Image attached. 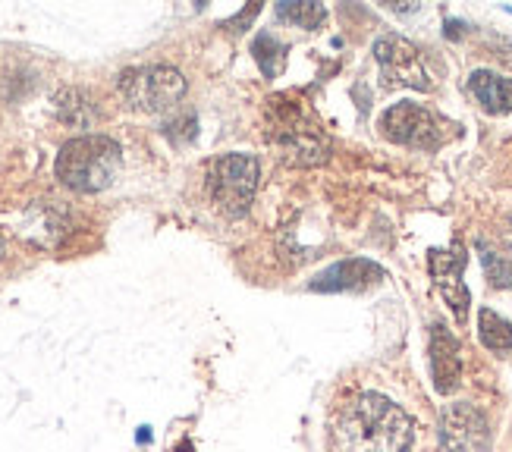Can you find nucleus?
I'll return each mask as SVG.
<instances>
[{"mask_svg":"<svg viewBox=\"0 0 512 452\" xmlns=\"http://www.w3.org/2000/svg\"><path fill=\"white\" fill-rule=\"evenodd\" d=\"M415 440L412 418L381 393L355 396L340 421L346 452H409Z\"/></svg>","mask_w":512,"mask_h":452,"instance_id":"obj_1","label":"nucleus"},{"mask_svg":"<svg viewBox=\"0 0 512 452\" xmlns=\"http://www.w3.org/2000/svg\"><path fill=\"white\" fill-rule=\"evenodd\" d=\"M120 145L107 135H79L57 154V179L76 192H101L120 173Z\"/></svg>","mask_w":512,"mask_h":452,"instance_id":"obj_2","label":"nucleus"},{"mask_svg":"<svg viewBox=\"0 0 512 452\" xmlns=\"http://www.w3.org/2000/svg\"><path fill=\"white\" fill-rule=\"evenodd\" d=\"M277 107L274 113V145L280 151V157L286 164H296V167H315L321 161H327V132L324 126L311 117V113L299 104V101H274Z\"/></svg>","mask_w":512,"mask_h":452,"instance_id":"obj_3","label":"nucleus"},{"mask_svg":"<svg viewBox=\"0 0 512 452\" xmlns=\"http://www.w3.org/2000/svg\"><path fill=\"white\" fill-rule=\"evenodd\" d=\"M120 95L132 110L164 113L176 107L186 95V79L173 66H139L120 76Z\"/></svg>","mask_w":512,"mask_h":452,"instance_id":"obj_4","label":"nucleus"},{"mask_svg":"<svg viewBox=\"0 0 512 452\" xmlns=\"http://www.w3.org/2000/svg\"><path fill=\"white\" fill-rule=\"evenodd\" d=\"M258 161L252 154H224L208 173L214 205L227 217H242L258 192Z\"/></svg>","mask_w":512,"mask_h":452,"instance_id":"obj_5","label":"nucleus"},{"mask_svg":"<svg viewBox=\"0 0 512 452\" xmlns=\"http://www.w3.org/2000/svg\"><path fill=\"white\" fill-rule=\"evenodd\" d=\"M450 123L440 120L434 110L412 104V101H399L390 110H384L381 117V132L390 142L406 145V148H421V151H437L450 135Z\"/></svg>","mask_w":512,"mask_h":452,"instance_id":"obj_6","label":"nucleus"},{"mask_svg":"<svg viewBox=\"0 0 512 452\" xmlns=\"http://www.w3.org/2000/svg\"><path fill=\"white\" fill-rule=\"evenodd\" d=\"M374 60L381 66V76L387 88H415V92H428L431 73L425 66V57L412 41L399 35H384L374 41Z\"/></svg>","mask_w":512,"mask_h":452,"instance_id":"obj_7","label":"nucleus"},{"mask_svg":"<svg viewBox=\"0 0 512 452\" xmlns=\"http://www.w3.org/2000/svg\"><path fill=\"white\" fill-rule=\"evenodd\" d=\"M440 449L443 452H491V424L472 402H453L440 415Z\"/></svg>","mask_w":512,"mask_h":452,"instance_id":"obj_8","label":"nucleus"},{"mask_svg":"<svg viewBox=\"0 0 512 452\" xmlns=\"http://www.w3.org/2000/svg\"><path fill=\"white\" fill-rule=\"evenodd\" d=\"M465 261L469 255L462 252V245L456 242L453 248H434L428 255V270L437 283V289L443 292V299L453 308L456 321L465 324L469 321V305H472V296H469V286H465L462 274H465Z\"/></svg>","mask_w":512,"mask_h":452,"instance_id":"obj_9","label":"nucleus"},{"mask_svg":"<svg viewBox=\"0 0 512 452\" xmlns=\"http://www.w3.org/2000/svg\"><path fill=\"white\" fill-rule=\"evenodd\" d=\"M384 280V267L368 258H346L311 280L315 292H359Z\"/></svg>","mask_w":512,"mask_h":452,"instance_id":"obj_10","label":"nucleus"},{"mask_svg":"<svg viewBox=\"0 0 512 452\" xmlns=\"http://www.w3.org/2000/svg\"><path fill=\"white\" fill-rule=\"evenodd\" d=\"M428 352H431L434 390L440 396H450L462 383V352H459L456 336L443 324H434L431 327V346H428Z\"/></svg>","mask_w":512,"mask_h":452,"instance_id":"obj_11","label":"nucleus"},{"mask_svg":"<svg viewBox=\"0 0 512 452\" xmlns=\"http://www.w3.org/2000/svg\"><path fill=\"white\" fill-rule=\"evenodd\" d=\"M469 92L487 113H512V79H503L491 70H475L469 76Z\"/></svg>","mask_w":512,"mask_h":452,"instance_id":"obj_12","label":"nucleus"},{"mask_svg":"<svg viewBox=\"0 0 512 452\" xmlns=\"http://www.w3.org/2000/svg\"><path fill=\"white\" fill-rule=\"evenodd\" d=\"M478 336H481L484 349H491L497 355L512 352V324L491 308L478 311Z\"/></svg>","mask_w":512,"mask_h":452,"instance_id":"obj_13","label":"nucleus"},{"mask_svg":"<svg viewBox=\"0 0 512 452\" xmlns=\"http://www.w3.org/2000/svg\"><path fill=\"white\" fill-rule=\"evenodd\" d=\"M252 54L261 66L264 76H280L286 66V48L274 38V35H258L252 44Z\"/></svg>","mask_w":512,"mask_h":452,"instance_id":"obj_14","label":"nucleus"},{"mask_svg":"<svg viewBox=\"0 0 512 452\" xmlns=\"http://www.w3.org/2000/svg\"><path fill=\"white\" fill-rule=\"evenodd\" d=\"M478 252H481V264H484V274H487V280H491V286L506 289L512 283V261L487 242H478Z\"/></svg>","mask_w":512,"mask_h":452,"instance_id":"obj_15","label":"nucleus"},{"mask_svg":"<svg viewBox=\"0 0 512 452\" xmlns=\"http://www.w3.org/2000/svg\"><path fill=\"white\" fill-rule=\"evenodd\" d=\"M277 16L283 22H293L299 29H318L324 22V7L311 4V0H302V4H277Z\"/></svg>","mask_w":512,"mask_h":452,"instance_id":"obj_16","label":"nucleus"},{"mask_svg":"<svg viewBox=\"0 0 512 452\" xmlns=\"http://www.w3.org/2000/svg\"><path fill=\"white\" fill-rule=\"evenodd\" d=\"M57 110H60V120H63V123H70V126H76V129H85L88 123L95 120L92 104H88L79 92H63V95L57 98Z\"/></svg>","mask_w":512,"mask_h":452,"instance_id":"obj_17","label":"nucleus"},{"mask_svg":"<svg viewBox=\"0 0 512 452\" xmlns=\"http://www.w3.org/2000/svg\"><path fill=\"white\" fill-rule=\"evenodd\" d=\"M494 57H497L500 63L512 66V41H506V38H497V41H494Z\"/></svg>","mask_w":512,"mask_h":452,"instance_id":"obj_18","label":"nucleus"},{"mask_svg":"<svg viewBox=\"0 0 512 452\" xmlns=\"http://www.w3.org/2000/svg\"><path fill=\"white\" fill-rule=\"evenodd\" d=\"M7 255V242H4V236H0V258Z\"/></svg>","mask_w":512,"mask_h":452,"instance_id":"obj_19","label":"nucleus"}]
</instances>
